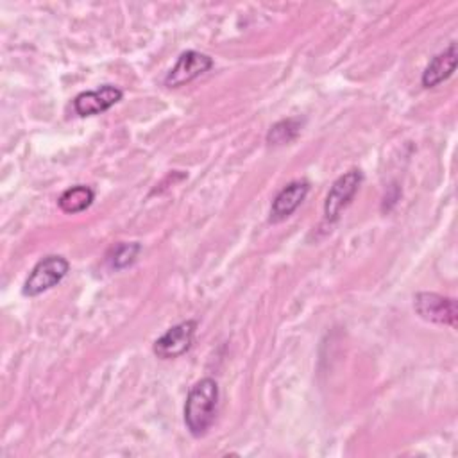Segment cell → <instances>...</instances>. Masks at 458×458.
I'll list each match as a JSON object with an SVG mask.
<instances>
[{"instance_id":"1","label":"cell","mask_w":458,"mask_h":458,"mask_svg":"<svg viewBox=\"0 0 458 458\" xmlns=\"http://www.w3.org/2000/svg\"><path fill=\"white\" fill-rule=\"evenodd\" d=\"M218 404V383L213 377H202L190 388L184 403V424L188 431L200 438L211 428Z\"/></svg>"},{"instance_id":"2","label":"cell","mask_w":458,"mask_h":458,"mask_svg":"<svg viewBox=\"0 0 458 458\" xmlns=\"http://www.w3.org/2000/svg\"><path fill=\"white\" fill-rule=\"evenodd\" d=\"M68 268H70V263L63 256L50 254V256L41 258L32 267L30 274L27 276V279L23 283V290H21L23 295L36 297V295L54 288L66 276Z\"/></svg>"},{"instance_id":"3","label":"cell","mask_w":458,"mask_h":458,"mask_svg":"<svg viewBox=\"0 0 458 458\" xmlns=\"http://www.w3.org/2000/svg\"><path fill=\"white\" fill-rule=\"evenodd\" d=\"M197 331V320L190 318L168 327L159 338H156L152 351L161 360H172L182 356L193 344Z\"/></svg>"},{"instance_id":"4","label":"cell","mask_w":458,"mask_h":458,"mask_svg":"<svg viewBox=\"0 0 458 458\" xmlns=\"http://www.w3.org/2000/svg\"><path fill=\"white\" fill-rule=\"evenodd\" d=\"M413 308L417 315L433 324L456 326V301L451 297H444L435 292H419L413 299Z\"/></svg>"},{"instance_id":"5","label":"cell","mask_w":458,"mask_h":458,"mask_svg":"<svg viewBox=\"0 0 458 458\" xmlns=\"http://www.w3.org/2000/svg\"><path fill=\"white\" fill-rule=\"evenodd\" d=\"M361 172L352 168L345 174H342L331 186V190L327 191L326 202H324V216L329 222H335L340 213L351 204V200L354 199L360 182H361Z\"/></svg>"},{"instance_id":"6","label":"cell","mask_w":458,"mask_h":458,"mask_svg":"<svg viewBox=\"0 0 458 458\" xmlns=\"http://www.w3.org/2000/svg\"><path fill=\"white\" fill-rule=\"evenodd\" d=\"M211 68H213V59L208 54H202L197 50H186L177 57L175 64L166 73L165 86L179 88V86L200 77L202 73H206Z\"/></svg>"},{"instance_id":"7","label":"cell","mask_w":458,"mask_h":458,"mask_svg":"<svg viewBox=\"0 0 458 458\" xmlns=\"http://www.w3.org/2000/svg\"><path fill=\"white\" fill-rule=\"evenodd\" d=\"M123 97L122 89L113 84H104L98 89L82 91L73 98V109L79 116H93L107 111Z\"/></svg>"},{"instance_id":"8","label":"cell","mask_w":458,"mask_h":458,"mask_svg":"<svg viewBox=\"0 0 458 458\" xmlns=\"http://www.w3.org/2000/svg\"><path fill=\"white\" fill-rule=\"evenodd\" d=\"M310 191L308 181H292L288 182L272 200L270 208V222L277 224L284 218H288L306 199Z\"/></svg>"},{"instance_id":"9","label":"cell","mask_w":458,"mask_h":458,"mask_svg":"<svg viewBox=\"0 0 458 458\" xmlns=\"http://www.w3.org/2000/svg\"><path fill=\"white\" fill-rule=\"evenodd\" d=\"M454 68H456V45L451 43L444 52L437 54L429 61V64L422 72V79H420L422 86L424 88L438 86L440 82H444L453 75Z\"/></svg>"},{"instance_id":"10","label":"cell","mask_w":458,"mask_h":458,"mask_svg":"<svg viewBox=\"0 0 458 458\" xmlns=\"http://www.w3.org/2000/svg\"><path fill=\"white\" fill-rule=\"evenodd\" d=\"M93 199H95V191L89 186L75 184L59 195L57 204H59L61 211H64V213H79V211L88 209L91 206Z\"/></svg>"},{"instance_id":"11","label":"cell","mask_w":458,"mask_h":458,"mask_svg":"<svg viewBox=\"0 0 458 458\" xmlns=\"http://www.w3.org/2000/svg\"><path fill=\"white\" fill-rule=\"evenodd\" d=\"M140 250H141V245H140V243H136V242H132V243L122 242V243L114 245V247L109 250V254H107V265H109L113 270H122V268H125V267H129V265H132V263L136 261Z\"/></svg>"},{"instance_id":"12","label":"cell","mask_w":458,"mask_h":458,"mask_svg":"<svg viewBox=\"0 0 458 458\" xmlns=\"http://www.w3.org/2000/svg\"><path fill=\"white\" fill-rule=\"evenodd\" d=\"M297 131H299V125H297V122L293 118L281 120V122H277L276 125L270 127V131L267 134V141L274 143V145L288 143V141H292L297 136Z\"/></svg>"}]
</instances>
